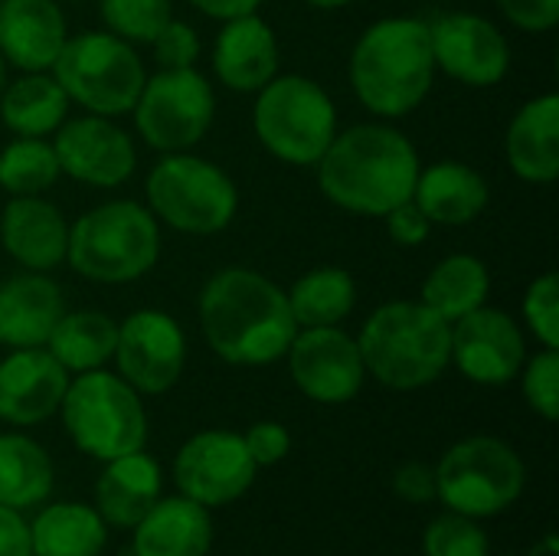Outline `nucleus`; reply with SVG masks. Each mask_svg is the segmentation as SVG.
<instances>
[{"instance_id": "nucleus-1", "label": "nucleus", "mask_w": 559, "mask_h": 556, "mask_svg": "<svg viewBox=\"0 0 559 556\" xmlns=\"http://www.w3.org/2000/svg\"><path fill=\"white\" fill-rule=\"evenodd\" d=\"M200 331L219 360L265 367L285 357L298 324L282 285L255 269L229 265L200 292Z\"/></svg>"}, {"instance_id": "nucleus-2", "label": "nucleus", "mask_w": 559, "mask_h": 556, "mask_svg": "<svg viewBox=\"0 0 559 556\" xmlns=\"http://www.w3.org/2000/svg\"><path fill=\"white\" fill-rule=\"evenodd\" d=\"M419 167L416 144L383 121L337 131L314 164L321 193L350 216H386L406 203Z\"/></svg>"}, {"instance_id": "nucleus-3", "label": "nucleus", "mask_w": 559, "mask_h": 556, "mask_svg": "<svg viewBox=\"0 0 559 556\" xmlns=\"http://www.w3.org/2000/svg\"><path fill=\"white\" fill-rule=\"evenodd\" d=\"M350 85L377 118L416 111L436 82L429 23L419 16H383L370 23L350 52Z\"/></svg>"}, {"instance_id": "nucleus-4", "label": "nucleus", "mask_w": 559, "mask_h": 556, "mask_svg": "<svg viewBox=\"0 0 559 556\" xmlns=\"http://www.w3.org/2000/svg\"><path fill=\"white\" fill-rule=\"evenodd\" d=\"M367 374L390 390H423L452 364V324L423 301H386L360 328Z\"/></svg>"}, {"instance_id": "nucleus-5", "label": "nucleus", "mask_w": 559, "mask_h": 556, "mask_svg": "<svg viewBox=\"0 0 559 556\" xmlns=\"http://www.w3.org/2000/svg\"><path fill=\"white\" fill-rule=\"evenodd\" d=\"M160 259V223L138 200H108L69 223L66 262L98 285L144 279Z\"/></svg>"}, {"instance_id": "nucleus-6", "label": "nucleus", "mask_w": 559, "mask_h": 556, "mask_svg": "<svg viewBox=\"0 0 559 556\" xmlns=\"http://www.w3.org/2000/svg\"><path fill=\"white\" fill-rule=\"evenodd\" d=\"M59 413L72 446L98 462L138 452L147 442V413L141 393L105 367L75 374Z\"/></svg>"}, {"instance_id": "nucleus-7", "label": "nucleus", "mask_w": 559, "mask_h": 556, "mask_svg": "<svg viewBox=\"0 0 559 556\" xmlns=\"http://www.w3.org/2000/svg\"><path fill=\"white\" fill-rule=\"evenodd\" d=\"M252 128L259 144L292 167H314L337 134V108L321 82L275 75L255 92Z\"/></svg>"}, {"instance_id": "nucleus-8", "label": "nucleus", "mask_w": 559, "mask_h": 556, "mask_svg": "<svg viewBox=\"0 0 559 556\" xmlns=\"http://www.w3.org/2000/svg\"><path fill=\"white\" fill-rule=\"evenodd\" d=\"M49 72L69 102L105 118L128 115L147 82L138 49L108 29L69 36Z\"/></svg>"}, {"instance_id": "nucleus-9", "label": "nucleus", "mask_w": 559, "mask_h": 556, "mask_svg": "<svg viewBox=\"0 0 559 556\" xmlns=\"http://www.w3.org/2000/svg\"><path fill=\"white\" fill-rule=\"evenodd\" d=\"M144 193L157 223L187 236H216L239 213V190L233 177L190 151L164 154L151 167Z\"/></svg>"}, {"instance_id": "nucleus-10", "label": "nucleus", "mask_w": 559, "mask_h": 556, "mask_svg": "<svg viewBox=\"0 0 559 556\" xmlns=\"http://www.w3.org/2000/svg\"><path fill=\"white\" fill-rule=\"evenodd\" d=\"M436 472V498L465 518H495L508 511L524 492V462L521 456L495 436H472L455 442Z\"/></svg>"}, {"instance_id": "nucleus-11", "label": "nucleus", "mask_w": 559, "mask_h": 556, "mask_svg": "<svg viewBox=\"0 0 559 556\" xmlns=\"http://www.w3.org/2000/svg\"><path fill=\"white\" fill-rule=\"evenodd\" d=\"M131 115L147 147L160 154L190 151L213 128L216 92L197 66L160 69L157 75H147Z\"/></svg>"}, {"instance_id": "nucleus-12", "label": "nucleus", "mask_w": 559, "mask_h": 556, "mask_svg": "<svg viewBox=\"0 0 559 556\" xmlns=\"http://www.w3.org/2000/svg\"><path fill=\"white\" fill-rule=\"evenodd\" d=\"M111 360L118 364V377L141 397H160L183 374L187 334L180 321L160 308L131 311L124 321H118V344Z\"/></svg>"}, {"instance_id": "nucleus-13", "label": "nucleus", "mask_w": 559, "mask_h": 556, "mask_svg": "<svg viewBox=\"0 0 559 556\" xmlns=\"http://www.w3.org/2000/svg\"><path fill=\"white\" fill-rule=\"evenodd\" d=\"M259 465L252 462L246 439L229 429H203L190 436L174 459V482L183 498L203 508H223L239 501Z\"/></svg>"}, {"instance_id": "nucleus-14", "label": "nucleus", "mask_w": 559, "mask_h": 556, "mask_svg": "<svg viewBox=\"0 0 559 556\" xmlns=\"http://www.w3.org/2000/svg\"><path fill=\"white\" fill-rule=\"evenodd\" d=\"M285 360L295 387L311 403H324V406L350 403L367 380L357 338L347 334L341 324L298 328V334L285 351Z\"/></svg>"}, {"instance_id": "nucleus-15", "label": "nucleus", "mask_w": 559, "mask_h": 556, "mask_svg": "<svg viewBox=\"0 0 559 556\" xmlns=\"http://www.w3.org/2000/svg\"><path fill=\"white\" fill-rule=\"evenodd\" d=\"M436 69L468 88H495L511 69V43L481 13H442L429 23Z\"/></svg>"}, {"instance_id": "nucleus-16", "label": "nucleus", "mask_w": 559, "mask_h": 556, "mask_svg": "<svg viewBox=\"0 0 559 556\" xmlns=\"http://www.w3.org/2000/svg\"><path fill=\"white\" fill-rule=\"evenodd\" d=\"M52 151L59 170L85 187H121L138 167V147L124 128L105 115L85 111L82 118H66L52 131Z\"/></svg>"}, {"instance_id": "nucleus-17", "label": "nucleus", "mask_w": 559, "mask_h": 556, "mask_svg": "<svg viewBox=\"0 0 559 556\" xmlns=\"http://www.w3.org/2000/svg\"><path fill=\"white\" fill-rule=\"evenodd\" d=\"M527 360L521 324L501 308H475L452 324V364L481 387H504L518 380Z\"/></svg>"}, {"instance_id": "nucleus-18", "label": "nucleus", "mask_w": 559, "mask_h": 556, "mask_svg": "<svg viewBox=\"0 0 559 556\" xmlns=\"http://www.w3.org/2000/svg\"><path fill=\"white\" fill-rule=\"evenodd\" d=\"M69 390V370L46 347H20L0 360V419L10 426H39L59 413Z\"/></svg>"}, {"instance_id": "nucleus-19", "label": "nucleus", "mask_w": 559, "mask_h": 556, "mask_svg": "<svg viewBox=\"0 0 559 556\" xmlns=\"http://www.w3.org/2000/svg\"><path fill=\"white\" fill-rule=\"evenodd\" d=\"M213 72L229 92H259L278 75V36L265 16L242 13L223 20V29L213 43Z\"/></svg>"}, {"instance_id": "nucleus-20", "label": "nucleus", "mask_w": 559, "mask_h": 556, "mask_svg": "<svg viewBox=\"0 0 559 556\" xmlns=\"http://www.w3.org/2000/svg\"><path fill=\"white\" fill-rule=\"evenodd\" d=\"M0 246L26 272H52L66 262L69 223L43 197H10L0 213Z\"/></svg>"}, {"instance_id": "nucleus-21", "label": "nucleus", "mask_w": 559, "mask_h": 556, "mask_svg": "<svg viewBox=\"0 0 559 556\" xmlns=\"http://www.w3.org/2000/svg\"><path fill=\"white\" fill-rule=\"evenodd\" d=\"M69 39L59 0H0V56L20 72H49Z\"/></svg>"}, {"instance_id": "nucleus-22", "label": "nucleus", "mask_w": 559, "mask_h": 556, "mask_svg": "<svg viewBox=\"0 0 559 556\" xmlns=\"http://www.w3.org/2000/svg\"><path fill=\"white\" fill-rule=\"evenodd\" d=\"M62 315V288L46 272L23 269L0 282V347H46Z\"/></svg>"}, {"instance_id": "nucleus-23", "label": "nucleus", "mask_w": 559, "mask_h": 556, "mask_svg": "<svg viewBox=\"0 0 559 556\" xmlns=\"http://www.w3.org/2000/svg\"><path fill=\"white\" fill-rule=\"evenodd\" d=\"M491 200V187L472 164L462 161H439L419 167L413 203L432 226H468L475 223Z\"/></svg>"}, {"instance_id": "nucleus-24", "label": "nucleus", "mask_w": 559, "mask_h": 556, "mask_svg": "<svg viewBox=\"0 0 559 556\" xmlns=\"http://www.w3.org/2000/svg\"><path fill=\"white\" fill-rule=\"evenodd\" d=\"M511 170L527 184H554L559 174V95L544 92L518 108L504 134Z\"/></svg>"}, {"instance_id": "nucleus-25", "label": "nucleus", "mask_w": 559, "mask_h": 556, "mask_svg": "<svg viewBox=\"0 0 559 556\" xmlns=\"http://www.w3.org/2000/svg\"><path fill=\"white\" fill-rule=\"evenodd\" d=\"M160 465L144 449L105 462L95 485V511L108 528L131 531L160 501Z\"/></svg>"}, {"instance_id": "nucleus-26", "label": "nucleus", "mask_w": 559, "mask_h": 556, "mask_svg": "<svg viewBox=\"0 0 559 556\" xmlns=\"http://www.w3.org/2000/svg\"><path fill=\"white\" fill-rule=\"evenodd\" d=\"M131 531L134 556H206L213 547L210 508L183 495L160 498Z\"/></svg>"}, {"instance_id": "nucleus-27", "label": "nucleus", "mask_w": 559, "mask_h": 556, "mask_svg": "<svg viewBox=\"0 0 559 556\" xmlns=\"http://www.w3.org/2000/svg\"><path fill=\"white\" fill-rule=\"evenodd\" d=\"M69 105L52 72H23L0 92V121L16 138H49L69 118Z\"/></svg>"}, {"instance_id": "nucleus-28", "label": "nucleus", "mask_w": 559, "mask_h": 556, "mask_svg": "<svg viewBox=\"0 0 559 556\" xmlns=\"http://www.w3.org/2000/svg\"><path fill=\"white\" fill-rule=\"evenodd\" d=\"M108 541V524L102 514L79 501H62L43 508L29 524L33 556H98Z\"/></svg>"}, {"instance_id": "nucleus-29", "label": "nucleus", "mask_w": 559, "mask_h": 556, "mask_svg": "<svg viewBox=\"0 0 559 556\" xmlns=\"http://www.w3.org/2000/svg\"><path fill=\"white\" fill-rule=\"evenodd\" d=\"M491 295V272L488 265L472 252H452L432 265V272L423 282L419 301L432 308L439 318L455 324L468 311L488 305Z\"/></svg>"}, {"instance_id": "nucleus-30", "label": "nucleus", "mask_w": 559, "mask_h": 556, "mask_svg": "<svg viewBox=\"0 0 559 556\" xmlns=\"http://www.w3.org/2000/svg\"><path fill=\"white\" fill-rule=\"evenodd\" d=\"M115 344H118L115 318H108L105 311H66L56 321L46 351L69 374H85L105 367L115 357Z\"/></svg>"}, {"instance_id": "nucleus-31", "label": "nucleus", "mask_w": 559, "mask_h": 556, "mask_svg": "<svg viewBox=\"0 0 559 556\" xmlns=\"http://www.w3.org/2000/svg\"><path fill=\"white\" fill-rule=\"evenodd\" d=\"M298 328L341 324L357 305V282L341 265H318L285 288Z\"/></svg>"}, {"instance_id": "nucleus-32", "label": "nucleus", "mask_w": 559, "mask_h": 556, "mask_svg": "<svg viewBox=\"0 0 559 556\" xmlns=\"http://www.w3.org/2000/svg\"><path fill=\"white\" fill-rule=\"evenodd\" d=\"M56 482L49 452L26 436H0V505L23 511L49 498Z\"/></svg>"}, {"instance_id": "nucleus-33", "label": "nucleus", "mask_w": 559, "mask_h": 556, "mask_svg": "<svg viewBox=\"0 0 559 556\" xmlns=\"http://www.w3.org/2000/svg\"><path fill=\"white\" fill-rule=\"evenodd\" d=\"M62 177L52 141L13 138L0 147V187L10 197H43Z\"/></svg>"}, {"instance_id": "nucleus-34", "label": "nucleus", "mask_w": 559, "mask_h": 556, "mask_svg": "<svg viewBox=\"0 0 559 556\" xmlns=\"http://www.w3.org/2000/svg\"><path fill=\"white\" fill-rule=\"evenodd\" d=\"M98 13L108 33L128 39L131 46L147 43L170 23V0H98Z\"/></svg>"}, {"instance_id": "nucleus-35", "label": "nucleus", "mask_w": 559, "mask_h": 556, "mask_svg": "<svg viewBox=\"0 0 559 556\" xmlns=\"http://www.w3.org/2000/svg\"><path fill=\"white\" fill-rule=\"evenodd\" d=\"M423 556H491V547H488V534L475 518L449 511L426 528Z\"/></svg>"}, {"instance_id": "nucleus-36", "label": "nucleus", "mask_w": 559, "mask_h": 556, "mask_svg": "<svg viewBox=\"0 0 559 556\" xmlns=\"http://www.w3.org/2000/svg\"><path fill=\"white\" fill-rule=\"evenodd\" d=\"M521 390L527 406L544 416L547 423H557L559 416V351L544 347L540 354L527 357L521 367Z\"/></svg>"}, {"instance_id": "nucleus-37", "label": "nucleus", "mask_w": 559, "mask_h": 556, "mask_svg": "<svg viewBox=\"0 0 559 556\" xmlns=\"http://www.w3.org/2000/svg\"><path fill=\"white\" fill-rule=\"evenodd\" d=\"M524 321L531 328V334L550 347L559 351V275L557 272H544L540 279H534L524 292Z\"/></svg>"}, {"instance_id": "nucleus-38", "label": "nucleus", "mask_w": 559, "mask_h": 556, "mask_svg": "<svg viewBox=\"0 0 559 556\" xmlns=\"http://www.w3.org/2000/svg\"><path fill=\"white\" fill-rule=\"evenodd\" d=\"M151 49L160 69H190L200 59V36L190 23L170 16V23L151 39Z\"/></svg>"}, {"instance_id": "nucleus-39", "label": "nucleus", "mask_w": 559, "mask_h": 556, "mask_svg": "<svg viewBox=\"0 0 559 556\" xmlns=\"http://www.w3.org/2000/svg\"><path fill=\"white\" fill-rule=\"evenodd\" d=\"M242 439H246V449H249V456H252V462L259 469L278 465L292 452V433L282 423H272V419L249 426V433H242Z\"/></svg>"}, {"instance_id": "nucleus-40", "label": "nucleus", "mask_w": 559, "mask_h": 556, "mask_svg": "<svg viewBox=\"0 0 559 556\" xmlns=\"http://www.w3.org/2000/svg\"><path fill=\"white\" fill-rule=\"evenodd\" d=\"M508 23L524 33H547L559 23V0H495Z\"/></svg>"}, {"instance_id": "nucleus-41", "label": "nucleus", "mask_w": 559, "mask_h": 556, "mask_svg": "<svg viewBox=\"0 0 559 556\" xmlns=\"http://www.w3.org/2000/svg\"><path fill=\"white\" fill-rule=\"evenodd\" d=\"M383 220H386V233H390V239H393L396 246H403V249H416V246H423V242L429 239V233H432V223L423 216V210L413 203V197H409L406 203L393 206Z\"/></svg>"}, {"instance_id": "nucleus-42", "label": "nucleus", "mask_w": 559, "mask_h": 556, "mask_svg": "<svg viewBox=\"0 0 559 556\" xmlns=\"http://www.w3.org/2000/svg\"><path fill=\"white\" fill-rule=\"evenodd\" d=\"M393 492L409 505H426L436 498V472L423 462H406L393 472Z\"/></svg>"}, {"instance_id": "nucleus-43", "label": "nucleus", "mask_w": 559, "mask_h": 556, "mask_svg": "<svg viewBox=\"0 0 559 556\" xmlns=\"http://www.w3.org/2000/svg\"><path fill=\"white\" fill-rule=\"evenodd\" d=\"M0 556H33L29 554V524L20 511L0 505Z\"/></svg>"}, {"instance_id": "nucleus-44", "label": "nucleus", "mask_w": 559, "mask_h": 556, "mask_svg": "<svg viewBox=\"0 0 559 556\" xmlns=\"http://www.w3.org/2000/svg\"><path fill=\"white\" fill-rule=\"evenodd\" d=\"M193 10L213 16V20H233L242 13H255L262 7V0H187Z\"/></svg>"}, {"instance_id": "nucleus-45", "label": "nucleus", "mask_w": 559, "mask_h": 556, "mask_svg": "<svg viewBox=\"0 0 559 556\" xmlns=\"http://www.w3.org/2000/svg\"><path fill=\"white\" fill-rule=\"evenodd\" d=\"M531 556H557V537H554V534H547V537L534 547V554Z\"/></svg>"}, {"instance_id": "nucleus-46", "label": "nucleus", "mask_w": 559, "mask_h": 556, "mask_svg": "<svg viewBox=\"0 0 559 556\" xmlns=\"http://www.w3.org/2000/svg\"><path fill=\"white\" fill-rule=\"evenodd\" d=\"M308 7H314V10H344L347 3H354V0H305Z\"/></svg>"}, {"instance_id": "nucleus-47", "label": "nucleus", "mask_w": 559, "mask_h": 556, "mask_svg": "<svg viewBox=\"0 0 559 556\" xmlns=\"http://www.w3.org/2000/svg\"><path fill=\"white\" fill-rule=\"evenodd\" d=\"M7 72H10V66H7V59L0 56V92H3V85L10 82V75H7Z\"/></svg>"}]
</instances>
